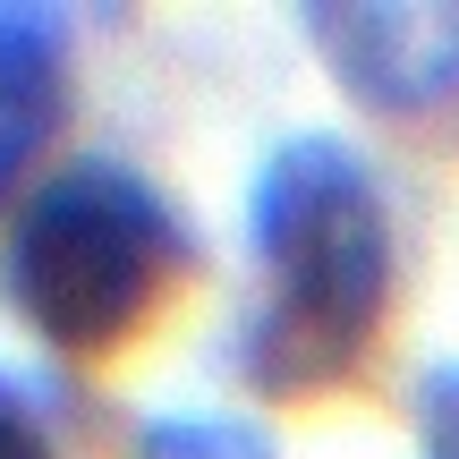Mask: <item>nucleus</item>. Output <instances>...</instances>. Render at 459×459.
<instances>
[{
  "label": "nucleus",
  "mask_w": 459,
  "mask_h": 459,
  "mask_svg": "<svg viewBox=\"0 0 459 459\" xmlns=\"http://www.w3.org/2000/svg\"><path fill=\"white\" fill-rule=\"evenodd\" d=\"M128 459H281L273 434L247 426V417H221V409H179V417H145L136 426Z\"/></svg>",
  "instance_id": "nucleus-5"
},
{
  "label": "nucleus",
  "mask_w": 459,
  "mask_h": 459,
  "mask_svg": "<svg viewBox=\"0 0 459 459\" xmlns=\"http://www.w3.org/2000/svg\"><path fill=\"white\" fill-rule=\"evenodd\" d=\"M0 459H60V451H51L43 409H34V400L17 392L9 375H0Z\"/></svg>",
  "instance_id": "nucleus-6"
},
{
  "label": "nucleus",
  "mask_w": 459,
  "mask_h": 459,
  "mask_svg": "<svg viewBox=\"0 0 459 459\" xmlns=\"http://www.w3.org/2000/svg\"><path fill=\"white\" fill-rule=\"evenodd\" d=\"M247 255L264 298L238 324V375L264 400L349 383L400 290V230L349 136H290L247 187Z\"/></svg>",
  "instance_id": "nucleus-1"
},
{
  "label": "nucleus",
  "mask_w": 459,
  "mask_h": 459,
  "mask_svg": "<svg viewBox=\"0 0 459 459\" xmlns=\"http://www.w3.org/2000/svg\"><path fill=\"white\" fill-rule=\"evenodd\" d=\"M324 77L392 128L459 119V0H307Z\"/></svg>",
  "instance_id": "nucleus-3"
},
{
  "label": "nucleus",
  "mask_w": 459,
  "mask_h": 459,
  "mask_svg": "<svg viewBox=\"0 0 459 459\" xmlns=\"http://www.w3.org/2000/svg\"><path fill=\"white\" fill-rule=\"evenodd\" d=\"M196 264V230L128 162H60L0 238V298L60 358H111Z\"/></svg>",
  "instance_id": "nucleus-2"
},
{
  "label": "nucleus",
  "mask_w": 459,
  "mask_h": 459,
  "mask_svg": "<svg viewBox=\"0 0 459 459\" xmlns=\"http://www.w3.org/2000/svg\"><path fill=\"white\" fill-rule=\"evenodd\" d=\"M426 443L434 459H459V366H443V375H426Z\"/></svg>",
  "instance_id": "nucleus-7"
},
{
  "label": "nucleus",
  "mask_w": 459,
  "mask_h": 459,
  "mask_svg": "<svg viewBox=\"0 0 459 459\" xmlns=\"http://www.w3.org/2000/svg\"><path fill=\"white\" fill-rule=\"evenodd\" d=\"M68 111V17L34 0H0V204L34 170Z\"/></svg>",
  "instance_id": "nucleus-4"
}]
</instances>
